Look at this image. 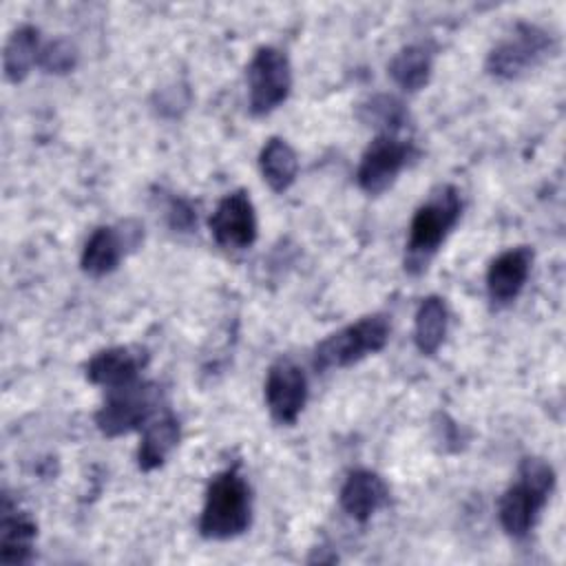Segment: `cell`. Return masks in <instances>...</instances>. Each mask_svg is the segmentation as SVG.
<instances>
[{"instance_id": "cell-5", "label": "cell", "mask_w": 566, "mask_h": 566, "mask_svg": "<svg viewBox=\"0 0 566 566\" xmlns=\"http://www.w3.org/2000/svg\"><path fill=\"white\" fill-rule=\"evenodd\" d=\"M161 391L155 382H128L111 389L95 422L106 436H122L137 429L157 409Z\"/></svg>"}, {"instance_id": "cell-17", "label": "cell", "mask_w": 566, "mask_h": 566, "mask_svg": "<svg viewBox=\"0 0 566 566\" xmlns=\"http://www.w3.org/2000/svg\"><path fill=\"white\" fill-rule=\"evenodd\" d=\"M259 166H261L263 179L276 192L290 188L296 179V172H298L296 153L281 137H272V139L265 142V146L261 148V155H259Z\"/></svg>"}, {"instance_id": "cell-15", "label": "cell", "mask_w": 566, "mask_h": 566, "mask_svg": "<svg viewBox=\"0 0 566 566\" xmlns=\"http://www.w3.org/2000/svg\"><path fill=\"white\" fill-rule=\"evenodd\" d=\"M126 245H135V241L126 239L124 232H117L115 228H97L86 241L82 252L84 272L93 276H102L115 270Z\"/></svg>"}, {"instance_id": "cell-11", "label": "cell", "mask_w": 566, "mask_h": 566, "mask_svg": "<svg viewBox=\"0 0 566 566\" xmlns=\"http://www.w3.org/2000/svg\"><path fill=\"white\" fill-rule=\"evenodd\" d=\"M533 263V252L528 248H513L502 252L486 272L489 296L497 303L513 301L524 287Z\"/></svg>"}, {"instance_id": "cell-8", "label": "cell", "mask_w": 566, "mask_h": 566, "mask_svg": "<svg viewBox=\"0 0 566 566\" xmlns=\"http://www.w3.org/2000/svg\"><path fill=\"white\" fill-rule=\"evenodd\" d=\"M409 157H411L409 142H402L389 133L376 137L360 159V166L356 172L358 186L369 195H380L394 184L398 172L407 166Z\"/></svg>"}, {"instance_id": "cell-10", "label": "cell", "mask_w": 566, "mask_h": 566, "mask_svg": "<svg viewBox=\"0 0 566 566\" xmlns=\"http://www.w3.org/2000/svg\"><path fill=\"white\" fill-rule=\"evenodd\" d=\"M210 232L221 248L243 250L256 239V217L243 190L226 195L210 217Z\"/></svg>"}, {"instance_id": "cell-9", "label": "cell", "mask_w": 566, "mask_h": 566, "mask_svg": "<svg viewBox=\"0 0 566 566\" xmlns=\"http://www.w3.org/2000/svg\"><path fill=\"white\" fill-rule=\"evenodd\" d=\"M307 378L303 369L290 360H276L265 378V402L272 418L281 424H292L305 407Z\"/></svg>"}, {"instance_id": "cell-19", "label": "cell", "mask_w": 566, "mask_h": 566, "mask_svg": "<svg viewBox=\"0 0 566 566\" xmlns=\"http://www.w3.org/2000/svg\"><path fill=\"white\" fill-rule=\"evenodd\" d=\"M389 75L405 91H418L429 82L431 53L422 44L405 46L389 64Z\"/></svg>"}, {"instance_id": "cell-3", "label": "cell", "mask_w": 566, "mask_h": 566, "mask_svg": "<svg viewBox=\"0 0 566 566\" xmlns=\"http://www.w3.org/2000/svg\"><path fill=\"white\" fill-rule=\"evenodd\" d=\"M387 338H389V323L382 314L363 316L360 321L327 336L316 347L314 367L321 371L334 369V367L336 369L347 367L369 354L380 352L385 347Z\"/></svg>"}, {"instance_id": "cell-13", "label": "cell", "mask_w": 566, "mask_h": 566, "mask_svg": "<svg viewBox=\"0 0 566 566\" xmlns=\"http://www.w3.org/2000/svg\"><path fill=\"white\" fill-rule=\"evenodd\" d=\"M387 500L385 482L365 469L352 471L340 489V506L358 522L369 520Z\"/></svg>"}, {"instance_id": "cell-16", "label": "cell", "mask_w": 566, "mask_h": 566, "mask_svg": "<svg viewBox=\"0 0 566 566\" xmlns=\"http://www.w3.org/2000/svg\"><path fill=\"white\" fill-rule=\"evenodd\" d=\"M177 440H179V420L172 413H166L159 420L150 422L148 429L144 431V438L137 451L139 469L153 471L161 467L166 455L175 449Z\"/></svg>"}, {"instance_id": "cell-1", "label": "cell", "mask_w": 566, "mask_h": 566, "mask_svg": "<svg viewBox=\"0 0 566 566\" xmlns=\"http://www.w3.org/2000/svg\"><path fill=\"white\" fill-rule=\"evenodd\" d=\"M250 486L237 469L212 478L199 520V531L210 539H230L250 526Z\"/></svg>"}, {"instance_id": "cell-20", "label": "cell", "mask_w": 566, "mask_h": 566, "mask_svg": "<svg viewBox=\"0 0 566 566\" xmlns=\"http://www.w3.org/2000/svg\"><path fill=\"white\" fill-rule=\"evenodd\" d=\"M38 29L20 27L13 31L4 46V75L11 82H20L27 77L29 69L38 62L40 46H38Z\"/></svg>"}, {"instance_id": "cell-18", "label": "cell", "mask_w": 566, "mask_h": 566, "mask_svg": "<svg viewBox=\"0 0 566 566\" xmlns=\"http://www.w3.org/2000/svg\"><path fill=\"white\" fill-rule=\"evenodd\" d=\"M447 305L440 296H427L418 312H416V329H413V338L416 345L422 354H433L447 334Z\"/></svg>"}, {"instance_id": "cell-4", "label": "cell", "mask_w": 566, "mask_h": 566, "mask_svg": "<svg viewBox=\"0 0 566 566\" xmlns=\"http://www.w3.org/2000/svg\"><path fill=\"white\" fill-rule=\"evenodd\" d=\"M460 210V195L453 186L440 188L416 210L409 226V263H424L440 248L449 230L455 226Z\"/></svg>"}, {"instance_id": "cell-12", "label": "cell", "mask_w": 566, "mask_h": 566, "mask_svg": "<svg viewBox=\"0 0 566 566\" xmlns=\"http://www.w3.org/2000/svg\"><path fill=\"white\" fill-rule=\"evenodd\" d=\"M144 365V354L130 347H111L95 354L86 365V378L95 385L115 389L137 380Z\"/></svg>"}, {"instance_id": "cell-2", "label": "cell", "mask_w": 566, "mask_h": 566, "mask_svg": "<svg viewBox=\"0 0 566 566\" xmlns=\"http://www.w3.org/2000/svg\"><path fill=\"white\" fill-rule=\"evenodd\" d=\"M555 484L553 469L539 458H526L520 467V480L500 500V522L513 537H524L535 524Z\"/></svg>"}, {"instance_id": "cell-6", "label": "cell", "mask_w": 566, "mask_h": 566, "mask_svg": "<svg viewBox=\"0 0 566 566\" xmlns=\"http://www.w3.org/2000/svg\"><path fill=\"white\" fill-rule=\"evenodd\" d=\"M290 86L292 73L285 53L274 46L259 49L248 64L250 111L256 115L274 111L281 102H285Z\"/></svg>"}, {"instance_id": "cell-7", "label": "cell", "mask_w": 566, "mask_h": 566, "mask_svg": "<svg viewBox=\"0 0 566 566\" xmlns=\"http://www.w3.org/2000/svg\"><path fill=\"white\" fill-rule=\"evenodd\" d=\"M551 51V38L546 31L533 24H520L515 31L502 40L486 60L493 75L513 80L533 69Z\"/></svg>"}, {"instance_id": "cell-21", "label": "cell", "mask_w": 566, "mask_h": 566, "mask_svg": "<svg viewBox=\"0 0 566 566\" xmlns=\"http://www.w3.org/2000/svg\"><path fill=\"white\" fill-rule=\"evenodd\" d=\"M75 60H77L75 46L64 38H57L44 44L38 55V64L49 73H66L75 66Z\"/></svg>"}, {"instance_id": "cell-14", "label": "cell", "mask_w": 566, "mask_h": 566, "mask_svg": "<svg viewBox=\"0 0 566 566\" xmlns=\"http://www.w3.org/2000/svg\"><path fill=\"white\" fill-rule=\"evenodd\" d=\"M35 539V524L18 513L11 511L9 500L2 506V522H0V562L4 564H22L31 557V546Z\"/></svg>"}]
</instances>
